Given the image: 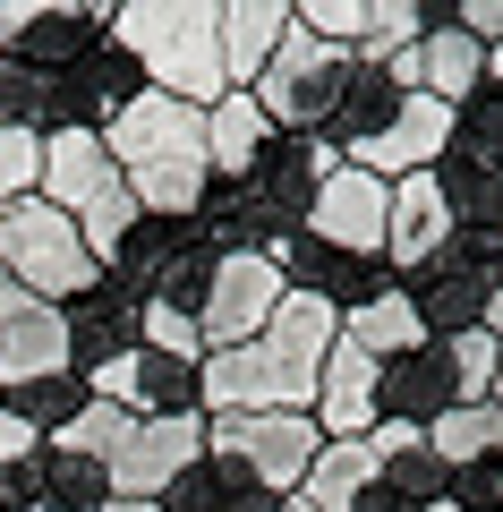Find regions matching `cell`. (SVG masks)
<instances>
[{
  "label": "cell",
  "mask_w": 503,
  "mask_h": 512,
  "mask_svg": "<svg viewBox=\"0 0 503 512\" xmlns=\"http://www.w3.org/2000/svg\"><path fill=\"white\" fill-rule=\"evenodd\" d=\"M111 43L145 69L154 94L214 111L231 94L222 77V0H111Z\"/></svg>",
  "instance_id": "1"
},
{
  "label": "cell",
  "mask_w": 503,
  "mask_h": 512,
  "mask_svg": "<svg viewBox=\"0 0 503 512\" xmlns=\"http://www.w3.org/2000/svg\"><path fill=\"white\" fill-rule=\"evenodd\" d=\"M0 274L18 282L26 299H43V308H69L77 291L103 282V265L77 239V214L26 197V205H0Z\"/></svg>",
  "instance_id": "2"
},
{
  "label": "cell",
  "mask_w": 503,
  "mask_h": 512,
  "mask_svg": "<svg viewBox=\"0 0 503 512\" xmlns=\"http://www.w3.org/2000/svg\"><path fill=\"white\" fill-rule=\"evenodd\" d=\"M503 282V231H452L444 248L418 265L401 291H410L418 325H427V342H452V333L486 325V299H495Z\"/></svg>",
  "instance_id": "3"
},
{
  "label": "cell",
  "mask_w": 503,
  "mask_h": 512,
  "mask_svg": "<svg viewBox=\"0 0 503 512\" xmlns=\"http://www.w3.org/2000/svg\"><path fill=\"white\" fill-rule=\"evenodd\" d=\"M205 453L222 470L256 478L265 495H299V478L316 470L324 436L307 410H239V419H205Z\"/></svg>",
  "instance_id": "4"
},
{
  "label": "cell",
  "mask_w": 503,
  "mask_h": 512,
  "mask_svg": "<svg viewBox=\"0 0 503 512\" xmlns=\"http://www.w3.org/2000/svg\"><path fill=\"white\" fill-rule=\"evenodd\" d=\"M342 69H350V52H333V43H316V35L290 26L282 52L265 60V77H256L248 94H256V111H265L273 128H290V137H324L333 94H342Z\"/></svg>",
  "instance_id": "5"
},
{
  "label": "cell",
  "mask_w": 503,
  "mask_h": 512,
  "mask_svg": "<svg viewBox=\"0 0 503 512\" xmlns=\"http://www.w3.org/2000/svg\"><path fill=\"white\" fill-rule=\"evenodd\" d=\"M103 146H111V163H120V180L128 171H154V163H205V111L145 86L137 103L103 128Z\"/></svg>",
  "instance_id": "6"
},
{
  "label": "cell",
  "mask_w": 503,
  "mask_h": 512,
  "mask_svg": "<svg viewBox=\"0 0 503 512\" xmlns=\"http://www.w3.org/2000/svg\"><path fill=\"white\" fill-rule=\"evenodd\" d=\"M273 265H282V282H290V291H307L316 308H333V316H359L367 299H384V291H393V265H384V256L324 248V239H307V231H290L282 248H273Z\"/></svg>",
  "instance_id": "7"
},
{
  "label": "cell",
  "mask_w": 503,
  "mask_h": 512,
  "mask_svg": "<svg viewBox=\"0 0 503 512\" xmlns=\"http://www.w3.org/2000/svg\"><path fill=\"white\" fill-rule=\"evenodd\" d=\"M290 299V282H282V265L273 256H222L214 265V291H205V308H197V333H205V350H239V342H256L265 333V316Z\"/></svg>",
  "instance_id": "8"
},
{
  "label": "cell",
  "mask_w": 503,
  "mask_h": 512,
  "mask_svg": "<svg viewBox=\"0 0 503 512\" xmlns=\"http://www.w3.org/2000/svg\"><path fill=\"white\" fill-rule=\"evenodd\" d=\"M333 163H342V154L324 146V137H290V128H273L265 146H256V163H248V188L273 205V222H282V231H307L316 188L333 180Z\"/></svg>",
  "instance_id": "9"
},
{
  "label": "cell",
  "mask_w": 503,
  "mask_h": 512,
  "mask_svg": "<svg viewBox=\"0 0 503 512\" xmlns=\"http://www.w3.org/2000/svg\"><path fill=\"white\" fill-rule=\"evenodd\" d=\"M60 325H69V367L77 376H103L128 350H145V299H128L120 282L103 274L94 291H77L69 308H60Z\"/></svg>",
  "instance_id": "10"
},
{
  "label": "cell",
  "mask_w": 503,
  "mask_h": 512,
  "mask_svg": "<svg viewBox=\"0 0 503 512\" xmlns=\"http://www.w3.org/2000/svg\"><path fill=\"white\" fill-rule=\"evenodd\" d=\"M444 154H452V103H435V94H401V111L367 137L359 154H342V163L376 171V180L393 188V180H410V171H435Z\"/></svg>",
  "instance_id": "11"
},
{
  "label": "cell",
  "mask_w": 503,
  "mask_h": 512,
  "mask_svg": "<svg viewBox=\"0 0 503 512\" xmlns=\"http://www.w3.org/2000/svg\"><path fill=\"white\" fill-rule=\"evenodd\" d=\"M197 461H205V410L197 419H137V436L111 461V495H120V504H154V495L180 470H197Z\"/></svg>",
  "instance_id": "12"
},
{
  "label": "cell",
  "mask_w": 503,
  "mask_h": 512,
  "mask_svg": "<svg viewBox=\"0 0 503 512\" xmlns=\"http://www.w3.org/2000/svg\"><path fill=\"white\" fill-rule=\"evenodd\" d=\"M94 384V402H111V410H128V419H197V367H180V359H162V350H128L120 367H103V376H86Z\"/></svg>",
  "instance_id": "13"
},
{
  "label": "cell",
  "mask_w": 503,
  "mask_h": 512,
  "mask_svg": "<svg viewBox=\"0 0 503 512\" xmlns=\"http://www.w3.org/2000/svg\"><path fill=\"white\" fill-rule=\"evenodd\" d=\"M384 205L393 188L359 163H333V180L316 188V214H307V239L324 248H359V256H384Z\"/></svg>",
  "instance_id": "14"
},
{
  "label": "cell",
  "mask_w": 503,
  "mask_h": 512,
  "mask_svg": "<svg viewBox=\"0 0 503 512\" xmlns=\"http://www.w3.org/2000/svg\"><path fill=\"white\" fill-rule=\"evenodd\" d=\"M376 384H384V367L367 359L359 342H333V350H324V376H316V402H307L316 436H324V444L376 436Z\"/></svg>",
  "instance_id": "15"
},
{
  "label": "cell",
  "mask_w": 503,
  "mask_h": 512,
  "mask_svg": "<svg viewBox=\"0 0 503 512\" xmlns=\"http://www.w3.org/2000/svg\"><path fill=\"white\" fill-rule=\"evenodd\" d=\"M376 367H384V384H376V419H384V427H418V436H427L444 410H461L444 342H418V350H401V359H376Z\"/></svg>",
  "instance_id": "16"
},
{
  "label": "cell",
  "mask_w": 503,
  "mask_h": 512,
  "mask_svg": "<svg viewBox=\"0 0 503 512\" xmlns=\"http://www.w3.org/2000/svg\"><path fill=\"white\" fill-rule=\"evenodd\" d=\"M137 94H145V69L103 35L86 60H69V69H60V120H69V128H111Z\"/></svg>",
  "instance_id": "17"
},
{
  "label": "cell",
  "mask_w": 503,
  "mask_h": 512,
  "mask_svg": "<svg viewBox=\"0 0 503 512\" xmlns=\"http://www.w3.org/2000/svg\"><path fill=\"white\" fill-rule=\"evenodd\" d=\"M444 239H452V205L435 188V171L393 180V205H384V265H393V282H410Z\"/></svg>",
  "instance_id": "18"
},
{
  "label": "cell",
  "mask_w": 503,
  "mask_h": 512,
  "mask_svg": "<svg viewBox=\"0 0 503 512\" xmlns=\"http://www.w3.org/2000/svg\"><path fill=\"white\" fill-rule=\"evenodd\" d=\"M197 239L214 256H273L282 248V222H273V205L256 197L248 180H205V197H197Z\"/></svg>",
  "instance_id": "19"
},
{
  "label": "cell",
  "mask_w": 503,
  "mask_h": 512,
  "mask_svg": "<svg viewBox=\"0 0 503 512\" xmlns=\"http://www.w3.org/2000/svg\"><path fill=\"white\" fill-rule=\"evenodd\" d=\"M103 188H120V163H111L103 128H60V137H43V205L86 214Z\"/></svg>",
  "instance_id": "20"
},
{
  "label": "cell",
  "mask_w": 503,
  "mask_h": 512,
  "mask_svg": "<svg viewBox=\"0 0 503 512\" xmlns=\"http://www.w3.org/2000/svg\"><path fill=\"white\" fill-rule=\"evenodd\" d=\"M103 35H111V9H103V0H52V9H35V18H26V35H18V52H9V60L60 77L69 60H86Z\"/></svg>",
  "instance_id": "21"
},
{
  "label": "cell",
  "mask_w": 503,
  "mask_h": 512,
  "mask_svg": "<svg viewBox=\"0 0 503 512\" xmlns=\"http://www.w3.org/2000/svg\"><path fill=\"white\" fill-rule=\"evenodd\" d=\"M393 111H401V86L384 77V60L376 52H350L342 94H333V120H324V146H333V154H359Z\"/></svg>",
  "instance_id": "22"
},
{
  "label": "cell",
  "mask_w": 503,
  "mask_h": 512,
  "mask_svg": "<svg viewBox=\"0 0 503 512\" xmlns=\"http://www.w3.org/2000/svg\"><path fill=\"white\" fill-rule=\"evenodd\" d=\"M282 35H290V0H222V77H231V94H248L265 77Z\"/></svg>",
  "instance_id": "23"
},
{
  "label": "cell",
  "mask_w": 503,
  "mask_h": 512,
  "mask_svg": "<svg viewBox=\"0 0 503 512\" xmlns=\"http://www.w3.org/2000/svg\"><path fill=\"white\" fill-rule=\"evenodd\" d=\"M197 248V222H162V214H137V231L120 239V248L103 256V274L120 282L128 299H154L162 291V274L180 265V256Z\"/></svg>",
  "instance_id": "24"
},
{
  "label": "cell",
  "mask_w": 503,
  "mask_h": 512,
  "mask_svg": "<svg viewBox=\"0 0 503 512\" xmlns=\"http://www.w3.org/2000/svg\"><path fill=\"white\" fill-rule=\"evenodd\" d=\"M35 376H77V367H69V325H60V308L26 299V308L0 325V384H35Z\"/></svg>",
  "instance_id": "25"
},
{
  "label": "cell",
  "mask_w": 503,
  "mask_h": 512,
  "mask_svg": "<svg viewBox=\"0 0 503 512\" xmlns=\"http://www.w3.org/2000/svg\"><path fill=\"white\" fill-rule=\"evenodd\" d=\"M273 137V120L256 111V94H222L214 111H205V171L214 180H248L256 146Z\"/></svg>",
  "instance_id": "26"
},
{
  "label": "cell",
  "mask_w": 503,
  "mask_h": 512,
  "mask_svg": "<svg viewBox=\"0 0 503 512\" xmlns=\"http://www.w3.org/2000/svg\"><path fill=\"white\" fill-rule=\"evenodd\" d=\"M478 86H486V43H469L461 26H435V35L418 43V94H435V103H469Z\"/></svg>",
  "instance_id": "27"
},
{
  "label": "cell",
  "mask_w": 503,
  "mask_h": 512,
  "mask_svg": "<svg viewBox=\"0 0 503 512\" xmlns=\"http://www.w3.org/2000/svg\"><path fill=\"white\" fill-rule=\"evenodd\" d=\"M0 402H9V419H18V427H35V436L52 444V436H69V427H77V410L94 402V384L86 376H35V384H0Z\"/></svg>",
  "instance_id": "28"
},
{
  "label": "cell",
  "mask_w": 503,
  "mask_h": 512,
  "mask_svg": "<svg viewBox=\"0 0 503 512\" xmlns=\"http://www.w3.org/2000/svg\"><path fill=\"white\" fill-rule=\"evenodd\" d=\"M376 487L393 495V504H410V512H435V504H452V461L418 436V444H401V453L376 461Z\"/></svg>",
  "instance_id": "29"
},
{
  "label": "cell",
  "mask_w": 503,
  "mask_h": 512,
  "mask_svg": "<svg viewBox=\"0 0 503 512\" xmlns=\"http://www.w3.org/2000/svg\"><path fill=\"white\" fill-rule=\"evenodd\" d=\"M342 342H359L367 359H401V350H418L427 342V325H418V308H410V291H384V299H367L359 316H342Z\"/></svg>",
  "instance_id": "30"
},
{
  "label": "cell",
  "mask_w": 503,
  "mask_h": 512,
  "mask_svg": "<svg viewBox=\"0 0 503 512\" xmlns=\"http://www.w3.org/2000/svg\"><path fill=\"white\" fill-rule=\"evenodd\" d=\"M0 128H35V137H60V77L26 69V60L0 52Z\"/></svg>",
  "instance_id": "31"
},
{
  "label": "cell",
  "mask_w": 503,
  "mask_h": 512,
  "mask_svg": "<svg viewBox=\"0 0 503 512\" xmlns=\"http://www.w3.org/2000/svg\"><path fill=\"white\" fill-rule=\"evenodd\" d=\"M367 487H376V453H367V436H359V444H324L316 470L299 478V495H307L316 512H350Z\"/></svg>",
  "instance_id": "32"
},
{
  "label": "cell",
  "mask_w": 503,
  "mask_h": 512,
  "mask_svg": "<svg viewBox=\"0 0 503 512\" xmlns=\"http://www.w3.org/2000/svg\"><path fill=\"white\" fill-rule=\"evenodd\" d=\"M452 154L503 180V77H486L469 103H452Z\"/></svg>",
  "instance_id": "33"
},
{
  "label": "cell",
  "mask_w": 503,
  "mask_h": 512,
  "mask_svg": "<svg viewBox=\"0 0 503 512\" xmlns=\"http://www.w3.org/2000/svg\"><path fill=\"white\" fill-rule=\"evenodd\" d=\"M427 444L461 470V461H486V453H503V402H461V410H444V419L427 427Z\"/></svg>",
  "instance_id": "34"
},
{
  "label": "cell",
  "mask_w": 503,
  "mask_h": 512,
  "mask_svg": "<svg viewBox=\"0 0 503 512\" xmlns=\"http://www.w3.org/2000/svg\"><path fill=\"white\" fill-rule=\"evenodd\" d=\"M444 359H452V393H461V402H495V359H503V342H495L486 325L452 333Z\"/></svg>",
  "instance_id": "35"
},
{
  "label": "cell",
  "mask_w": 503,
  "mask_h": 512,
  "mask_svg": "<svg viewBox=\"0 0 503 512\" xmlns=\"http://www.w3.org/2000/svg\"><path fill=\"white\" fill-rule=\"evenodd\" d=\"M128 436H137V419H128V410L86 402V410H77V427H69V436H52V444H69V453H86V461H103V470H111Z\"/></svg>",
  "instance_id": "36"
},
{
  "label": "cell",
  "mask_w": 503,
  "mask_h": 512,
  "mask_svg": "<svg viewBox=\"0 0 503 512\" xmlns=\"http://www.w3.org/2000/svg\"><path fill=\"white\" fill-rule=\"evenodd\" d=\"M128 231H137V197H128V180H120V188H103V197H94L86 214H77V239H86V256H94V265H103V256L120 248Z\"/></svg>",
  "instance_id": "37"
},
{
  "label": "cell",
  "mask_w": 503,
  "mask_h": 512,
  "mask_svg": "<svg viewBox=\"0 0 503 512\" xmlns=\"http://www.w3.org/2000/svg\"><path fill=\"white\" fill-rule=\"evenodd\" d=\"M43 197V137L35 128H0V205Z\"/></svg>",
  "instance_id": "38"
},
{
  "label": "cell",
  "mask_w": 503,
  "mask_h": 512,
  "mask_svg": "<svg viewBox=\"0 0 503 512\" xmlns=\"http://www.w3.org/2000/svg\"><path fill=\"white\" fill-rule=\"evenodd\" d=\"M452 512H503V453L452 470Z\"/></svg>",
  "instance_id": "39"
},
{
  "label": "cell",
  "mask_w": 503,
  "mask_h": 512,
  "mask_svg": "<svg viewBox=\"0 0 503 512\" xmlns=\"http://www.w3.org/2000/svg\"><path fill=\"white\" fill-rule=\"evenodd\" d=\"M145 350H162V359H180V367H197V359H205V333H197V316L145 308Z\"/></svg>",
  "instance_id": "40"
},
{
  "label": "cell",
  "mask_w": 503,
  "mask_h": 512,
  "mask_svg": "<svg viewBox=\"0 0 503 512\" xmlns=\"http://www.w3.org/2000/svg\"><path fill=\"white\" fill-rule=\"evenodd\" d=\"M452 26L486 52H503V0H452Z\"/></svg>",
  "instance_id": "41"
},
{
  "label": "cell",
  "mask_w": 503,
  "mask_h": 512,
  "mask_svg": "<svg viewBox=\"0 0 503 512\" xmlns=\"http://www.w3.org/2000/svg\"><path fill=\"white\" fill-rule=\"evenodd\" d=\"M35 427H18V419H9V410H0V478H9V470H18V461H35Z\"/></svg>",
  "instance_id": "42"
},
{
  "label": "cell",
  "mask_w": 503,
  "mask_h": 512,
  "mask_svg": "<svg viewBox=\"0 0 503 512\" xmlns=\"http://www.w3.org/2000/svg\"><path fill=\"white\" fill-rule=\"evenodd\" d=\"M350 512H410V504H393V495H384V487H367V495H359V504H350Z\"/></svg>",
  "instance_id": "43"
},
{
  "label": "cell",
  "mask_w": 503,
  "mask_h": 512,
  "mask_svg": "<svg viewBox=\"0 0 503 512\" xmlns=\"http://www.w3.org/2000/svg\"><path fill=\"white\" fill-rule=\"evenodd\" d=\"M486 333L503 342V282H495V299H486Z\"/></svg>",
  "instance_id": "44"
},
{
  "label": "cell",
  "mask_w": 503,
  "mask_h": 512,
  "mask_svg": "<svg viewBox=\"0 0 503 512\" xmlns=\"http://www.w3.org/2000/svg\"><path fill=\"white\" fill-rule=\"evenodd\" d=\"M282 512H316V504H307V495H282Z\"/></svg>",
  "instance_id": "45"
},
{
  "label": "cell",
  "mask_w": 503,
  "mask_h": 512,
  "mask_svg": "<svg viewBox=\"0 0 503 512\" xmlns=\"http://www.w3.org/2000/svg\"><path fill=\"white\" fill-rule=\"evenodd\" d=\"M103 512H154V504H120V495H111V504H103Z\"/></svg>",
  "instance_id": "46"
},
{
  "label": "cell",
  "mask_w": 503,
  "mask_h": 512,
  "mask_svg": "<svg viewBox=\"0 0 503 512\" xmlns=\"http://www.w3.org/2000/svg\"><path fill=\"white\" fill-rule=\"evenodd\" d=\"M486 77H503V52H486Z\"/></svg>",
  "instance_id": "47"
},
{
  "label": "cell",
  "mask_w": 503,
  "mask_h": 512,
  "mask_svg": "<svg viewBox=\"0 0 503 512\" xmlns=\"http://www.w3.org/2000/svg\"><path fill=\"white\" fill-rule=\"evenodd\" d=\"M495 402H503V359H495Z\"/></svg>",
  "instance_id": "48"
},
{
  "label": "cell",
  "mask_w": 503,
  "mask_h": 512,
  "mask_svg": "<svg viewBox=\"0 0 503 512\" xmlns=\"http://www.w3.org/2000/svg\"><path fill=\"white\" fill-rule=\"evenodd\" d=\"M435 512H452V504H435Z\"/></svg>",
  "instance_id": "49"
},
{
  "label": "cell",
  "mask_w": 503,
  "mask_h": 512,
  "mask_svg": "<svg viewBox=\"0 0 503 512\" xmlns=\"http://www.w3.org/2000/svg\"><path fill=\"white\" fill-rule=\"evenodd\" d=\"M0 410H9V402H0Z\"/></svg>",
  "instance_id": "50"
},
{
  "label": "cell",
  "mask_w": 503,
  "mask_h": 512,
  "mask_svg": "<svg viewBox=\"0 0 503 512\" xmlns=\"http://www.w3.org/2000/svg\"><path fill=\"white\" fill-rule=\"evenodd\" d=\"M0 512H9V504H0Z\"/></svg>",
  "instance_id": "51"
}]
</instances>
